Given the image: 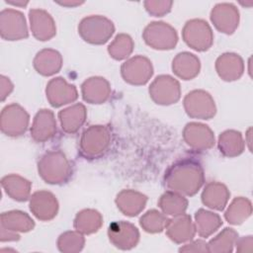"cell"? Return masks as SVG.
I'll return each instance as SVG.
<instances>
[{
  "instance_id": "6da1fadb",
  "label": "cell",
  "mask_w": 253,
  "mask_h": 253,
  "mask_svg": "<svg viewBox=\"0 0 253 253\" xmlns=\"http://www.w3.org/2000/svg\"><path fill=\"white\" fill-rule=\"evenodd\" d=\"M164 183L173 192L193 196L204 183L202 165L192 158L179 160L165 172Z\"/></svg>"
},
{
  "instance_id": "7a4b0ae2",
  "label": "cell",
  "mask_w": 253,
  "mask_h": 253,
  "mask_svg": "<svg viewBox=\"0 0 253 253\" xmlns=\"http://www.w3.org/2000/svg\"><path fill=\"white\" fill-rule=\"evenodd\" d=\"M54 169L56 172L57 184L65 183L71 175V166L61 151L46 152L39 161V175L49 184L54 181Z\"/></svg>"
},
{
  "instance_id": "3957f363",
  "label": "cell",
  "mask_w": 253,
  "mask_h": 253,
  "mask_svg": "<svg viewBox=\"0 0 253 253\" xmlns=\"http://www.w3.org/2000/svg\"><path fill=\"white\" fill-rule=\"evenodd\" d=\"M110 143L109 130L104 126H91L83 132L80 141L81 152L86 157H96L106 151Z\"/></svg>"
},
{
  "instance_id": "277c9868",
  "label": "cell",
  "mask_w": 253,
  "mask_h": 253,
  "mask_svg": "<svg viewBox=\"0 0 253 253\" xmlns=\"http://www.w3.org/2000/svg\"><path fill=\"white\" fill-rule=\"evenodd\" d=\"M29 115L18 104L6 106L1 113V129L10 136H18L26 131Z\"/></svg>"
},
{
  "instance_id": "5b68a950",
  "label": "cell",
  "mask_w": 253,
  "mask_h": 253,
  "mask_svg": "<svg viewBox=\"0 0 253 253\" xmlns=\"http://www.w3.org/2000/svg\"><path fill=\"white\" fill-rule=\"evenodd\" d=\"M1 37L7 41L28 38V30L23 14L19 11L6 9L0 15Z\"/></svg>"
},
{
  "instance_id": "8992f818",
  "label": "cell",
  "mask_w": 253,
  "mask_h": 253,
  "mask_svg": "<svg viewBox=\"0 0 253 253\" xmlns=\"http://www.w3.org/2000/svg\"><path fill=\"white\" fill-rule=\"evenodd\" d=\"M110 241L123 250H128L136 246L139 239L137 228L126 221H115L110 224L108 229Z\"/></svg>"
},
{
  "instance_id": "52a82bcc",
  "label": "cell",
  "mask_w": 253,
  "mask_h": 253,
  "mask_svg": "<svg viewBox=\"0 0 253 253\" xmlns=\"http://www.w3.org/2000/svg\"><path fill=\"white\" fill-rule=\"evenodd\" d=\"M184 105L187 114L193 118H201L203 120L211 119V117L204 110L205 108L208 111L215 114L213 100L208 92L202 90H195L187 94L184 100Z\"/></svg>"
},
{
  "instance_id": "ba28073f",
  "label": "cell",
  "mask_w": 253,
  "mask_h": 253,
  "mask_svg": "<svg viewBox=\"0 0 253 253\" xmlns=\"http://www.w3.org/2000/svg\"><path fill=\"white\" fill-rule=\"evenodd\" d=\"M30 210L39 219L49 220L56 215L58 204L51 193L40 191L31 197Z\"/></svg>"
},
{
  "instance_id": "9c48e42d",
  "label": "cell",
  "mask_w": 253,
  "mask_h": 253,
  "mask_svg": "<svg viewBox=\"0 0 253 253\" xmlns=\"http://www.w3.org/2000/svg\"><path fill=\"white\" fill-rule=\"evenodd\" d=\"M46 97L53 107H59L77 99V90L74 85H69L61 77L52 79L46 86Z\"/></svg>"
},
{
  "instance_id": "30bf717a",
  "label": "cell",
  "mask_w": 253,
  "mask_h": 253,
  "mask_svg": "<svg viewBox=\"0 0 253 253\" xmlns=\"http://www.w3.org/2000/svg\"><path fill=\"white\" fill-rule=\"evenodd\" d=\"M184 41L189 46L195 49L197 39H201L206 50L212 43V34L210 26L203 20H192L187 22L183 31Z\"/></svg>"
},
{
  "instance_id": "8fae6325",
  "label": "cell",
  "mask_w": 253,
  "mask_h": 253,
  "mask_svg": "<svg viewBox=\"0 0 253 253\" xmlns=\"http://www.w3.org/2000/svg\"><path fill=\"white\" fill-rule=\"evenodd\" d=\"M166 229L169 238L176 243L192 240L196 231L191 216L184 213L175 215V218L169 219Z\"/></svg>"
},
{
  "instance_id": "7c38bea8",
  "label": "cell",
  "mask_w": 253,
  "mask_h": 253,
  "mask_svg": "<svg viewBox=\"0 0 253 253\" xmlns=\"http://www.w3.org/2000/svg\"><path fill=\"white\" fill-rule=\"evenodd\" d=\"M56 124L53 113L49 110H41L35 117L31 135L37 141H45L54 135Z\"/></svg>"
},
{
  "instance_id": "4fadbf2b",
  "label": "cell",
  "mask_w": 253,
  "mask_h": 253,
  "mask_svg": "<svg viewBox=\"0 0 253 253\" xmlns=\"http://www.w3.org/2000/svg\"><path fill=\"white\" fill-rule=\"evenodd\" d=\"M146 201V196L133 191H123L116 199L118 208H120L124 214L128 216L137 215L145 207Z\"/></svg>"
},
{
  "instance_id": "5bb4252c",
  "label": "cell",
  "mask_w": 253,
  "mask_h": 253,
  "mask_svg": "<svg viewBox=\"0 0 253 253\" xmlns=\"http://www.w3.org/2000/svg\"><path fill=\"white\" fill-rule=\"evenodd\" d=\"M34 220L26 213L20 211H11L1 214V228L7 231L27 232L34 228Z\"/></svg>"
},
{
  "instance_id": "9a60e30c",
  "label": "cell",
  "mask_w": 253,
  "mask_h": 253,
  "mask_svg": "<svg viewBox=\"0 0 253 253\" xmlns=\"http://www.w3.org/2000/svg\"><path fill=\"white\" fill-rule=\"evenodd\" d=\"M31 24H41V26L31 28L34 36L40 41H48L55 35V27L50 15L42 10L30 11Z\"/></svg>"
},
{
  "instance_id": "2e32d148",
  "label": "cell",
  "mask_w": 253,
  "mask_h": 253,
  "mask_svg": "<svg viewBox=\"0 0 253 253\" xmlns=\"http://www.w3.org/2000/svg\"><path fill=\"white\" fill-rule=\"evenodd\" d=\"M229 193L226 187L219 183H210L205 188L202 201L211 209L222 211L227 203Z\"/></svg>"
},
{
  "instance_id": "e0dca14e",
  "label": "cell",
  "mask_w": 253,
  "mask_h": 253,
  "mask_svg": "<svg viewBox=\"0 0 253 253\" xmlns=\"http://www.w3.org/2000/svg\"><path fill=\"white\" fill-rule=\"evenodd\" d=\"M1 184L7 195H9L12 199L19 202L28 200L31 190V183L25 178L18 175H9L2 178Z\"/></svg>"
},
{
  "instance_id": "ac0fdd59",
  "label": "cell",
  "mask_w": 253,
  "mask_h": 253,
  "mask_svg": "<svg viewBox=\"0 0 253 253\" xmlns=\"http://www.w3.org/2000/svg\"><path fill=\"white\" fill-rule=\"evenodd\" d=\"M58 117L62 129H64L66 132H74L85 122L86 110L82 104H76L60 111Z\"/></svg>"
},
{
  "instance_id": "d6986e66",
  "label": "cell",
  "mask_w": 253,
  "mask_h": 253,
  "mask_svg": "<svg viewBox=\"0 0 253 253\" xmlns=\"http://www.w3.org/2000/svg\"><path fill=\"white\" fill-rule=\"evenodd\" d=\"M165 92L168 94V97L170 98L172 104L177 102L180 98L179 83L177 80H175L169 75L166 82V88H162L161 85L156 81V79L149 87V94L151 95L152 99L156 102V104L165 105Z\"/></svg>"
},
{
  "instance_id": "ffe728a7",
  "label": "cell",
  "mask_w": 253,
  "mask_h": 253,
  "mask_svg": "<svg viewBox=\"0 0 253 253\" xmlns=\"http://www.w3.org/2000/svg\"><path fill=\"white\" fill-rule=\"evenodd\" d=\"M52 63H61V56L56 50L52 49H43L41 52H39L35 58L34 65L35 68L38 70L39 73L49 76L52 75L60 69V66L51 64Z\"/></svg>"
},
{
  "instance_id": "44dd1931",
  "label": "cell",
  "mask_w": 253,
  "mask_h": 253,
  "mask_svg": "<svg viewBox=\"0 0 253 253\" xmlns=\"http://www.w3.org/2000/svg\"><path fill=\"white\" fill-rule=\"evenodd\" d=\"M195 217H196L195 228L198 231L199 235L202 237L210 236L222 224V220L220 219L218 214L205 211L203 209L199 210L196 212Z\"/></svg>"
},
{
  "instance_id": "7402d4cb",
  "label": "cell",
  "mask_w": 253,
  "mask_h": 253,
  "mask_svg": "<svg viewBox=\"0 0 253 253\" xmlns=\"http://www.w3.org/2000/svg\"><path fill=\"white\" fill-rule=\"evenodd\" d=\"M102 225V216L100 212L94 210H84L77 213L74 220V227L77 231L90 234L99 230Z\"/></svg>"
},
{
  "instance_id": "603a6c76",
  "label": "cell",
  "mask_w": 253,
  "mask_h": 253,
  "mask_svg": "<svg viewBox=\"0 0 253 253\" xmlns=\"http://www.w3.org/2000/svg\"><path fill=\"white\" fill-rule=\"evenodd\" d=\"M187 60V52L179 53L176 58L173 60L172 69L179 77L184 80H190L195 77L200 70V60L194 54H192L188 64H186Z\"/></svg>"
},
{
  "instance_id": "cb8c5ba5",
  "label": "cell",
  "mask_w": 253,
  "mask_h": 253,
  "mask_svg": "<svg viewBox=\"0 0 253 253\" xmlns=\"http://www.w3.org/2000/svg\"><path fill=\"white\" fill-rule=\"evenodd\" d=\"M188 201L183 197L180 196L177 192L168 191L164 193L159 200V207L162 211L171 215H179L184 213L187 209Z\"/></svg>"
},
{
  "instance_id": "d4e9b609",
  "label": "cell",
  "mask_w": 253,
  "mask_h": 253,
  "mask_svg": "<svg viewBox=\"0 0 253 253\" xmlns=\"http://www.w3.org/2000/svg\"><path fill=\"white\" fill-rule=\"evenodd\" d=\"M238 234L232 228H224L209 243V252H231Z\"/></svg>"
},
{
  "instance_id": "484cf974",
  "label": "cell",
  "mask_w": 253,
  "mask_h": 253,
  "mask_svg": "<svg viewBox=\"0 0 253 253\" xmlns=\"http://www.w3.org/2000/svg\"><path fill=\"white\" fill-rule=\"evenodd\" d=\"M251 214V204L248 200L239 197L235 199L225 212V218L229 223L239 224Z\"/></svg>"
},
{
  "instance_id": "4316f807",
  "label": "cell",
  "mask_w": 253,
  "mask_h": 253,
  "mask_svg": "<svg viewBox=\"0 0 253 253\" xmlns=\"http://www.w3.org/2000/svg\"><path fill=\"white\" fill-rule=\"evenodd\" d=\"M169 219L164 216L161 212L151 210L147 211L140 218V225L144 228L145 231L150 233L160 232L164 228H166Z\"/></svg>"
},
{
  "instance_id": "83f0119b",
  "label": "cell",
  "mask_w": 253,
  "mask_h": 253,
  "mask_svg": "<svg viewBox=\"0 0 253 253\" xmlns=\"http://www.w3.org/2000/svg\"><path fill=\"white\" fill-rule=\"evenodd\" d=\"M84 245V238L81 232L67 231L62 233L57 241L58 249L61 252H77L81 251Z\"/></svg>"
},
{
  "instance_id": "f1b7e54d",
  "label": "cell",
  "mask_w": 253,
  "mask_h": 253,
  "mask_svg": "<svg viewBox=\"0 0 253 253\" xmlns=\"http://www.w3.org/2000/svg\"><path fill=\"white\" fill-rule=\"evenodd\" d=\"M117 45H120V48L117 49H113V50H108L109 53L111 54L112 57H114L115 59H124L126 57H127L130 52L132 51V41L131 39L127 36V35H119L115 42H114Z\"/></svg>"
},
{
  "instance_id": "f546056e",
  "label": "cell",
  "mask_w": 253,
  "mask_h": 253,
  "mask_svg": "<svg viewBox=\"0 0 253 253\" xmlns=\"http://www.w3.org/2000/svg\"><path fill=\"white\" fill-rule=\"evenodd\" d=\"M228 141H230V145L226 147V149L222 152L227 156H235L239 155L243 151V142L241 133L235 130H226L221 133Z\"/></svg>"
},
{
  "instance_id": "4dcf8cb0",
  "label": "cell",
  "mask_w": 253,
  "mask_h": 253,
  "mask_svg": "<svg viewBox=\"0 0 253 253\" xmlns=\"http://www.w3.org/2000/svg\"><path fill=\"white\" fill-rule=\"evenodd\" d=\"M179 252H209V247L205 241L196 240L181 247Z\"/></svg>"
},
{
  "instance_id": "1f68e13d",
  "label": "cell",
  "mask_w": 253,
  "mask_h": 253,
  "mask_svg": "<svg viewBox=\"0 0 253 253\" xmlns=\"http://www.w3.org/2000/svg\"><path fill=\"white\" fill-rule=\"evenodd\" d=\"M7 3L9 4H12V5H16V6H26L28 4V1L26 2H12V1H6Z\"/></svg>"
}]
</instances>
